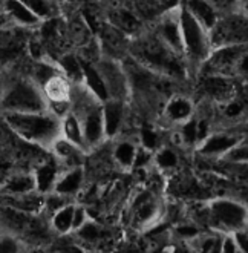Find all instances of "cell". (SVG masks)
Instances as JSON below:
<instances>
[{"mask_svg":"<svg viewBox=\"0 0 248 253\" xmlns=\"http://www.w3.org/2000/svg\"><path fill=\"white\" fill-rule=\"evenodd\" d=\"M247 46H219L213 48L207 62L202 65L198 74H221L235 77L236 65L241 54Z\"/></svg>","mask_w":248,"mask_h":253,"instance_id":"9a60e30c","label":"cell"},{"mask_svg":"<svg viewBox=\"0 0 248 253\" xmlns=\"http://www.w3.org/2000/svg\"><path fill=\"white\" fill-rule=\"evenodd\" d=\"M107 23L123 31L127 37H135L144 31V25L140 14L127 6H115L107 14Z\"/></svg>","mask_w":248,"mask_h":253,"instance_id":"e0dca14e","label":"cell"},{"mask_svg":"<svg viewBox=\"0 0 248 253\" xmlns=\"http://www.w3.org/2000/svg\"><path fill=\"white\" fill-rule=\"evenodd\" d=\"M245 123H248V120H247V122H245Z\"/></svg>","mask_w":248,"mask_h":253,"instance_id":"ab89813d","label":"cell"},{"mask_svg":"<svg viewBox=\"0 0 248 253\" xmlns=\"http://www.w3.org/2000/svg\"><path fill=\"white\" fill-rule=\"evenodd\" d=\"M235 235H236V240H238L241 253H248V227L236 230Z\"/></svg>","mask_w":248,"mask_h":253,"instance_id":"d590c367","label":"cell"},{"mask_svg":"<svg viewBox=\"0 0 248 253\" xmlns=\"http://www.w3.org/2000/svg\"><path fill=\"white\" fill-rule=\"evenodd\" d=\"M20 2L31 9L41 22L55 17V5L52 0H20Z\"/></svg>","mask_w":248,"mask_h":253,"instance_id":"4dcf8cb0","label":"cell"},{"mask_svg":"<svg viewBox=\"0 0 248 253\" xmlns=\"http://www.w3.org/2000/svg\"><path fill=\"white\" fill-rule=\"evenodd\" d=\"M62 137H65L71 143L77 144L78 147H81V149H84V151H86L81 123L78 120V117L72 111L62 118Z\"/></svg>","mask_w":248,"mask_h":253,"instance_id":"f1b7e54d","label":"cell"},{"mask_svg":"<svg viewBox=\"0 0 248 253\" xmlns=\"http://www.w3.org/2000/svg\"><path fill=\"white\" fill-rule=\"evenodd\" d=\"M0 109L2 112H45L48 101L31 77H14L2 84Z\"/></svg>","mask_w":248,"mask_h":253,"instance_id":"277c9868","label":"cell"},{"mask_svg":"<svg viewBox=\"0 0 248 253\" xmlns=\"http://www.w3.org/2000/svg\"><path fill=\"white\" fill-rule=\"evenodd\" d=\"M192 16L209 31L214 28L217 20L221 19V14L217 12L207 0H181L179 2Z\"/></svg>","mask_w":248,"mask_h":253,"instance_id":"7402d4cb","label":"cell"},{"mask_svg":"<svg viewBox=\"0 0 248 253\" xmlns=\"http://www.w3.org/2000/svg\"><path fill=\"white\" fill-rule=\"evenodd\" d=\"M34 178H35V187L40 193L46 195V193L54 190V186L60 176V172H58V165L55 160H43L41 163L35 166L34 169Z\"/></svg>","mask_w":248,"mask_h":253,"instance_id":"603a6c76","label":"cell"},{"mask_svg":"<svg viewBox=\"0 0 248 253\" xmlns=\"http://www.w3.org/2000/svg\"><path fill=\"white\" fill-rule=\"evenodd\" d=\"M84 178H86V175H84L83 166L69 168L65 173L58 176L52 192L60 193V195H63L65 198L75 197L84 186Z\"/></svg>","mask_w":248,"mask_h":253,"instance_id":"44dd1931","label":"cell"},{"mask_svg":"<svg viewBox=\"0 0 248 253\" xmlns=\"http://www.w3.org/2000/svg\"><path fill=\"white\" fill-rule=\"evenodd\" d=\"M182 152V149L177 147L170 141H166L161 147L153 152V168L164 176L178 172L181 168H184Z\"/></svg>","mask_w":248,"mask_h":253,"instance_id":"ac0fdd59","label":"cell"},{"mask_svg":"<svg viewBox=\"0 0 248 253\" xmlns=\"http://www.w3.org/2000/svg\"><path fill=\"white\" fill-rule=\"evenodd\" d=\"M95 65L105 80L109 98L130 101V86L123 60L101 55Z\"/></svg>","mask_w":248,"mask_h":253,"instance_id":"7c38bea8","label":"cell"},{"mask_svg":"<svg viewBox=\"0 0 248 253\" xmlns=\"http://www.w3.org/2000/svg\"><path fill=\"white\" fill-rule=\"evenodd\" d=\"M81 58V57H80ZM81 65H83V76H84V84L91 89V92L100 98L101 101L109 100V92L106 89L105 80L101 77V74L95 65V62H87L84 58H81Z\"/></svg>","mask_w":248,"mask_h":253,"instance_id":"484cf974","label":"cell"},{"mask_svg":"<svg viewBox=\"0 0 248 253\" xmlns=\"http://www.w3.org/2000/svg\"><path fill=\"white\" fill-rule=\"evenodd\" d=\"M71 82L65 77V74L60 71L51 77L45 84L41 86V91L46 97V101H66L71 100Z\"/></svg>","mask_w":248,"mask_h":253,"instance_id":"4316f807","label":"cell"},{"mask_svg":"<svg viewBox=\"0 0 248 253\" xmlns=\"http://www.w3.org/2000/svg\"><path fill=\"white\" fill-rule=\"evenodd\" d=\"M112 141V160L116 169L123 172H132L138 152V138L134 133H124Z\"/></svg>","mask_w":248,"mask_h":253,"instance_id":"2e32d148","label":"cell"},{"mask_svg":"<svg viewBox=\"0 0 248 253\" xmlns=\"http://www.w3.org/2000/svg\"><path fill=\"white\" fill-rule=\"evenodd\" d=\"M207 207L209 229L225 233L247 227L248 204L244 201L228 195H216L207 201Z\"/></svg>","mask_w":248,"mask_h":253,"instance_id":"8992f818","label":"cell"},{"mask_svg":"<svg viewBox=\"0 0 248 253\" xmlns=\"http://www.w3.org/2000/svg\"><path fill=\"white\" fill-rule=\"evenodd\" d=\"M181 31H182V57L195 80L202 65L213 51L210 31L204 28L190 12L179 3Z\"/></svg>","mask_w":248,"mask_h":253,"instance_id":"3957f363","label":"cell"},{"mask_svg":"<svg viewBox=\"0 0 248 253\" xmlns=\"http://www.w3.org/2000/svg\"><path fill=\"white\" fill-rule=\"evenodd\" d=\"M6 126L22 140L43 149L62 137V120L45 112H2Z\"/></svg>","mask_w":248,"mask_h":253,"instance_id":"7a4b0ae2","label":"cell"},{"mask_svg":"<svg viewBox=\"0 0 248 253\" xmlns=\"http://www.w3.org/2000/svg\"><path fill=\"white\" fill-rule=\"evenodd\" d=\"M74 212H75V204L72 203H66L63 207H60L49 218L51 230L60 235H68L69 232L74 230Z\"/></svg>","mask_w":248,"mask_h":253,"instance_id":"83f0119b","label":"cell"},{"mask_svg":"<svg viewBox=\"0 0 248 253\" xmlns=\"http://www.w3.org/2000/svg\"><path fill=\"white\" fill-rule=\"evenodd\" d=\"M235 77L241 83H248V46L244 49V52L239 57L236 71H235Z\"/></svg>","mask_w":248,"mask_h":253,"instance_id":"836d02e7","label":"cell"},{"mask_svg":"<svg viewBox=\"0 0 248 253\" xmlns=\"http://www.w3.org/2000/svg\"><path fill=\"white\" fill-rule=\"evenodd\" d=\"M222 160L230 163H248V140H244L241 144H238Z\"/></svg>","mask_w":248,"mask_h":253,"instance_id":"1f68e13d","label":"cell"},{"mask_svg":"<svg viewBox=\"0 0 248 253\" xmlns=\"http://www.w3.org/2000/svg\"><path fill=\"white\" fill-rule=\"evenodd\" d=\"M207 2L221 14H228L238 9V0H207Z\"/></svg>","mask_w":248,"mask_h":253,"instance_id":"e575fe53","label":"cell"},{"mask_svg":"<svg viewBox=\"0 0 248 253\" xmlns=\"http://www.w3.org/2000/svg\"><path fill=\"white\" fill-rule=\"evenodd\" d=\"M247 227H248V212H247Z\"/></svg>","mask_w":248,"mask_h":253,"instance_id":"f35d334b","label":"cell"},{"mask_svg":"<svg viewBox=\"0 0 248 253\" xmlns=\"http://www.w3.org/2000/svg\"><path fill=\"white\" fill-rule=\"evenodd\" d=\"M37 190L34 173L28 172H16L9 175L6 180L0 184V195H22V193H29Z\"/></svg>","mask_w":248,"mask_h":253,"instance_id":"cb8c5ba5","label":"cell"},{"mask_svg":"<svg viewBox=\"0 0 248 253\" xmlns=\"http://www.w3.org/2000/svg\"><path fill=\"white\" fill-rule=\"evenodd\" d=\"M238 9L248 17V0H238Z\"/></svg>","mask_w":248,"mask_h":253,"instance_id":"8d00e7d4","label":"cell"},{"mask_svg":"<svg viewBox=\"0 0 248 253\" xmlns=\"http://www.w3.org/2000/svg\"><path fill=\"white\" fill-rule=\"evenodd\" d=\"M77 238L86 246H112L113 244V236L112 233L105 229L100 222L94 219H87L81 227L75 230Z\"/></svg>","mask_w":248,"mask_h":253,"instance_id":"ffe728a7","label":"cell"},{"mask_svg":"<svg viewBox=\"0 0 248 253\" xmlns=\"http://www.w3.org/2000/svg\"><path fill=\"white\" fill-rule=\"evenodd\" d=\"M196 82V103L219 108L236 95L241 82L236 77L221 74H198Z\"/></svg>","mask_w":248,"mask_h":253,"instance_id":"ba28073f","label":"cell"},{"mask_svg":"<svg viewBox=\"0 0 248 253\" xmlns=\"http://www.w3.org/2000/svg\"><path fill=\"white\" fill-rule=\"evenodd\" d=\"M242 141L244 135L238 127H216L196 147L195 155L206 161H221Z\"/></svg>","mask_w":248,"mask_h":253,"instance_id":"30bf717a","label":"cell"},{"mask_svg":"<svg viewBox=\"0 0 248 253\" xmlns=\"http://www.w3.org/2000/svg\"><path fill=\"white\" fill-rule=\"evenodd\" d=\"M164 193H167L177 203L209 201L216 197L212 184L185 166L178 172L166 176Z\"/></svg>","mask_w":248,"mask_h":253,"instance_id":"52a82bcc","label":"cell"},{"mask_svg":"<svg viewBox=\"0 0 248 253\" xmlns=\"http://www.w3.org/2000/svg\"><path fill=\"white\" fill-rule=\"evenodd\" d=\"M51 152L52 155L62 161L63 165L69 168H77L83 166V160H84V149L78 147L77 144L71 143L65 137H58L52 144H51Z\"/></svg>","mask_w":248,"mask_h":253,"instance_id":"d6986e66","label":"cell"},{"mask_svg":"<svg viewBox=\"0 0 248 253\" xmlns=\"http://www.w3.org/2000/svg\"><path fill=\"white\" fill-rule=\"evenodd\" d=\"M58 68L62 69L65 74V77L72 82V83H83L84 76H83V65H81V58L72 52H68L60 57L58 60Z\"/></svg>","mask_w":248,"mask_h":253,"instance_id":"f546056e","label":"cell"},{"mask_svg":"<svg viewBox=\"0 0 248 253\" xmlns=\"http://www.w3.org/2000/svg\"><path fill=\"white\" fill-rule=\"evenodd\" d=\"M152 31L161 39L167 46L182 55V31L179 17V3L170 6L158 16Z\"/></svg>","mask_w":248,"mask_h":253,"instance_id":"4fadbf2b","label":"cell"},{"mask_svg":"<svg viewBox=\"0 0 248 253\" xmlns=\"http://www.w3.org/2000/svg\"><path fill=\"white\" fill-rule=\"evenodd\" d=\"M213 48L248 46V17L239 9L224 14L210 31Z\"/></svg>","mask_w":248,"mask_h":253,"instance_id":"9c48e42d","label":"cell"},{"mask_svg":"<svg viewBox=\"0 0 248 253\" xmlns=\"http://www.w3.org/2000/svg\"><path fill=\"white\" fill-rule=\"evenodd\" d=\"M103 120L107 140L124 135L130 125V103L115 98L103 101Z\"/></svg>","mask_w":248,"mask_h":253,"instance_id":"5bb4252c","label":"cell"},{"mask_svg":"<svg viewBox=\"0 0 248 253\" xmlns=\"http://www.w3.org/2000/svg\"><path fill=\"white\" fill-rule=\"evenodd\" d=\"M221 253H241V249H239V244H238L235 232H225V233H222Z\"/></svg>","mask_w":248,"mask_h":253,"instance_id":"d6a6232c","label":"cell"},{"mask_svg":"<svg viewBox=\"0 0 248 253\" xmlns=\"http://www.w3.org/2000/svg\"><path fill=\"white\" fill-rule=\"evenodd\" d=\"M196 115V101L190 94L184 91L173 92L161 108V112L158 115V125H161L164 129L170 130L175 129L190 118Z\"/></svg>","mask_w":248,"mask_h":253,"instance_id":"8fae6325","label":"cell"},{"mask_svg":"<svg viewBox=\"0 0 248 253\" xmlns=\"http://www.w3.org/2000/svg\"><path fill=\"white\" fill-rule=\"evenodd\" d=\"M164 213L166 206L159 197V192L150 187H142L137 190V193L129 201L127 215L130 226L134 229L152 230L161 222H166Z\"/></svg>","mask_w":248,"mask_h":253,"instance_id":"5b68a950","label":"cell"},{"mask_svg":"<svg viewBox=\"0 0 248 253\" xmlns=\"http://www.w3.org/2000/svg\"><path fill=\"white\" fill-rule=\"evenodd\" d=\"M127 55L152 72L177 82L178 84L193 80L184 57L173 51L152 29H144L129 42Z\"/></svg>","mask_w":248,"mask_h":253,"instance_id":"6da1fadb","label":"cell"},{"mask_svg":"<svg viewBox=\"0 0 248 253\" xmlns=\"http://www.w3.org/2000/svg\"><path fill=\"white\" fill-rule=\"evenodd\" d=\"M0 95H2V83H0Z\"/></svg>","mask_w":248,"mask_h":253,"instance_id":"74e56055","label":"cell"},{"mask_svg":"<svg viewBox=\"0 0 248 253\" xmlns=\"http://www.w3.org/2000/svg\"><path fill=\"white\" fill-rule=\"evenodd\" d=\"M3 9L6 16L17 26L34 28L41 23V20L25 3H22L20 0H5Z\"/></svg>","mask_w":248,"mask_h":253,"instance_id":"d4e9b609","label":"cell"}]
</instances>
